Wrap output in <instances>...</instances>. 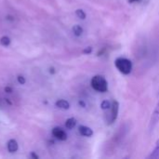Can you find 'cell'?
I'll return each instance as SVG.
<instances>
[{
    "instance_id": "9c48e42d",
    "label": "cell",
    "mask_w": 159,
    "mask_h": 159,
    "mask_svg": "<svg viewBox=\"0 0 159 159\" xmlns=\"http://www.w3.org/2000/svg\"><path fill=\"white\" fill-rule=\"evenodd\" d=\"M56 106L60 109H63V110H68L70 108V104L67 101L65 100H59L56 102Z\"/></svg>"
},
{
    "instance_id": "44dd1931",
    "label": "cell",
    "mask_w": 159,
    "mask_h": 159,
    "mask_svg": "<svg viewBox=\"0 0 159 159\" xmlns=\"http://www.w3.org/2000/svg\"><path fill=\"white\" fill-rule=\"evenodd\" d=\"M138 1H141V0H129V3H135V2H138Z\"/></svg>"
},
{
    "instance_id": "4fadbf2b",
    "label": "cell",
    "mask_w": 159,
    "mask_h": 159,
    "mask_svg": "<svg viewBox=\"0 0 159 159\" xmlns=\"http://www.w3.org/2000/svg\"><path fill=\"white\" fill-rule=\"evenodd\" d=\"M75 14H76V16H77L79 19H81V20H85V19H86V17H87V15H86L85 11H84L83 9H80V8L75 10Z\"/></svg>"
},
{
    "instance_id": "8fae6325",
    "label": "cell",
    "mask_w": 159,
    "mask_h": 159,
    "mask_svg": "<svg viewBox=\"0 0 159 159\" xmlns=\"http://www.w3.org/2000/svg\"><path fill=\"white\" fill-rule=\"evenodd\" d=\"M73 33L76 36H80L83 34V28L80 25H75L73 27Z\"/></svg>"
},
{
    "instance_id": "3957f363",
    "label": "cell",
    "mask_w": 159,
    "mask_h": 159,
    "mask_svg": "<svg viewBox=\"0 0 159 159\" xmlns=\"http://www.w3.org/2000/svg\"><path fill=\"white\" fill-rule=\"evenodd\" d=\"M159 122V101L152 114V116L150 118V122H149V130L153 131L154 129L157 127V125Z\"/></svg>"
},
{
    "instance_id": "9a60e30c",
    "label": "cell",
    "mask_w": 159,
    "mask_h": 159,
    "mask_svg": "<svg viewBox=\"0 0 159 159\" xmlns=\"http://www.w3.org/2000/svg\"><path fill=\"white\" fill-rule=\"evenodd\" d=\"M17 80H18V82H19L20 85H23V84H25V82H26L25 78H24L22 75H18V77H17Z\"/></svg>"
},
{
    "instance_id": "277c9868",
    "label": "cell",
    "mask_w": 159,
    "mask_h": 159,
    "mask_svg": "<svg viewBox=\"0 0 159 159\" xmlns=\"http://www.w3.org/2000/svg\"><path fill=\"white\" fill-rule=\"evenodd\" d=\"M118 111H119V103L117 101H114L113 104L111 105V118L109 120L110 124H113L116 120L118 116Z\"/></svg>"
},
{
    "instance_id": "30bf717a",
    "label": "cell",
    "mask_w": 159,
    "mask_h": 159,
    "mask_svg": "<svg viewBox=\"0 0 159 159\" xmlns=\"http://www.w3.org/2000/svg\"><path fill=\"white\" fill-rule=\"evenodd\" d=\"M75 125H76V120H75V118H74V117L68 118V119L66 120V122H65V127H66L68 129H74V128L75 127Z\"/></svg>"
},
{
    "instance_id": "8992f818",
    "label": "cell",
    "mask_w": 159,
    "mask_h": 159,
    "mask_svg": "<svg viewBox=\"0 0 159 159\" xmlns=\"http://www.w3.org/2000/svg\"><path fill=\"white\" fill-rule=\"evenodd\" d=\"M78 130H79V133L85 137H91L93 135V130L90 128L86 127V126H80L78 128Z\"/></svg>"
},
{
    "instance_id": "e0dca14e",
    "label": "cell",
    "mask_w": 159,
    "mask_h": 159,
    "mask_svg": "<svg viewBox=\"0 0 159 159\" xmlns=\"http://www.w3.org/2000/svg\"><path fill=\"white\" fill-rule=\"evenodd\" d=\"M4 90H5L6 93H11V92H12V88H10V87H6V88L4 89Z\"/></svg>"
},
{
    "instance_id": "ffe728a7",
    "label": "cell",
    "mask_w": 159,
    "mask_h": 159,
    "mask_svg": "<svg viewBox=\"0 0 159 159\" xmlns=\"http://www.w3.org/2000/svg\"><path fill=\"white\" fill-rule=\"evenodd\" d=\"M49 73H50V74H55V69H54L53 67L49 68Z\"/></svg>"
},
{
    "instance_id": "d6986e66",
    "label": "cell",
    "mask_w": 159,
    "mask_h": 159,
    "mask_svg": "<svg viewBox=\"0 0 159 159\" xmlns=\"http://www.w3.org/2000/svg\"><path fill=\"white\" fill-rule=\"evenodd\" d=\"M6 18H7V20H14V18H13L12 16H9V15H8V16H7Z\"/></svg>"
},
{
    "instance_id": "7c38bea8",
    "label": "cell",
    "mask_w": 159,
    "mask_h": 159,
    "mask_svg": "<svg viewBox=\"0 0 159 159\" xmlns=\"http://www.w3.org/2000/svg\"><path fill=\"white\" fill-rule=\"evenodd\" d=\"M10 41H11L10 38L7 35H4L0 38V44L4 47H7L10 44Z\"/></svg>"
},
{
    "instance_id": "5b68a950",
    "label": "cell",
    "mask_w": 159,
    "mask_h": 159,
    "mask_svg": "<svg viewBox=\"0 0 159 159\" xmlns=\"http://www.w3.org/2000/svg\"><path fill=\"white\" fill-rule=\"evenodd\" d=\"M52 134H53V136H54L55 138H57V139L60 140V141H65V140L67 139V134H66V132H65L62 129H61V128H59V127H56V128H54V129H52Z\"/></svg>"
},
{
    "instance_id": "52a82bcc",
    "label": "cell",
    "mask_w": 159,
    "mask_h": 159,
    "mask_svg": "<svg viewBox=\"0 0 159 159\" xmlns=\"http://www.w3.org/2000/svg\"><path fill=\"white\" fill-rule=\"evenodd\" d=\"M19 148V145H18V143L15 141V140H9L8 143H7V150L9 153H15L17 152Z\"/></svg>"
},
{
    "instance_id": "6da1fadb",
    "label": "cell",
    "mask_w": 159,
    "mask_h": 159,
    "mask_svg": "<svg viewBox=\"0 0 159 159\" xmlns=\"http://www.w3.org/2000/svg\"><path fill=\"white\" fill-rule=\"evenodd\" d=\"M115 66L123 75H129L132 71V62L127 58L119 57L116 59Z\"/></svg>"
},
{
    "instance_id": "ac0fdd59",
    "label": "cell",
    "mask_w": 159,
    "mask_h": 159,
    "mask_svg": "<svg viewBox=\"0 0 159 159\" xmlns=\"http://www.w3.org/2000/svg\"><path fill=\"white\" fill-rule=\"evenodd\" d=\"M31 157H33V158H34V159H38V156L37 155H35L34 152L33 153H31Z\"/></svg>"
},
{
    "instance_id": "ba28073f",
    "label": "cell",
    "mask_w": 159,
    "mask_h": 159,
    "mask_svg": "<svg viewBox=\"0 0 159 159\" xmlns=\"http://www.w3.org/2000/svg\"><path fill=\"white\" fill-rule=\"evenodd\" d=\"M147 158L159 159V139L157 141V143H156V146H155L154 150H153L152 153L148 156Z\"/></svg>"
},
{
    "instance_id": "7a4b0ae2",
    "label": "cell",
    "mask_w": 159,
    "mask_h": 159,
    "mask_svg": "<svg viewBox=\"0 0 159 159\" xmlns=\"http://www.w3.org/2000/svg\"><path fill=\"white\" fill-rule=\"evenodd\" d=\"M92 89L98 92H106L108 90V83L102 75H95L90 81Z\"/></svg>"
},
{
    "instance_id": "2e32d148",
    "label": "cell",
    "mask_w": 159,
    "mask_h": 159,
    "mask_svg": "<svg viewBox=\"0 0 159 159\" xmlns=\"http://www.w3.org/2000/svg\"><path fill=\"white\" fill-rule=\"evenodd\" d=\"M92 51V48H90V47H88L87 48H85L84 50H83V52L85 53V54H89V53H90Z\"/></svg>"
},
{
    "instance_id": "5bb4252c",
    "label": "cell",
    "mask_w": 159,
    "mask_h": 159,
    "mask_svg": "<svg viewBox=\"0 0 159 159\" xmlns=\"http://www.w3.org/2000/svg\"><path fill=\"white\" fill-rule=\"evenodd\" d=\"M111 107V102L107 100H104L102 103H101V108L102 110H107Z\"/></svg>"
}]
</instances>
